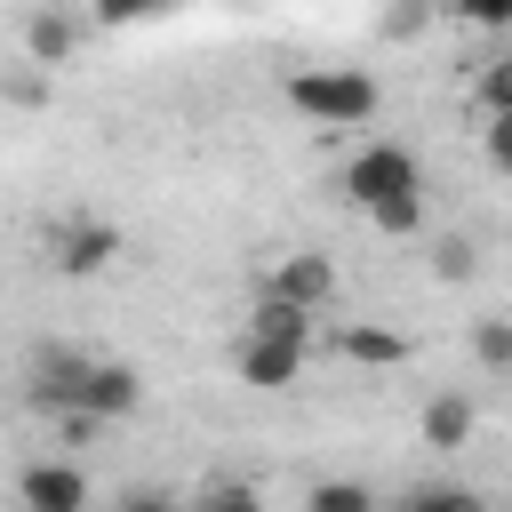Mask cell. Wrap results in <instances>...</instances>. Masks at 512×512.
<instances>
[{
    "label": "cell",
    "mask_w": 512,
    "mask_h": 512,
    "mask_svg": "<svg viewBox=\"0 0 512 512\" xmlns=\"http://www.w3.org/2000/svg\"><path fill=\"white\" fill-rule=\"evenodd\" d=\"M280 96L328 136V128H368L376 112H384V88L360 72V64H296L288 80H280Z\"/></svg>",
    "instance_id": "6da1fadb"
},
{
    "label": "cell",
    "mask_w": 512,
    "mask_h": 512,
    "mask_svg": "<svg viewBox=\"0 0 512 512\" xmlns=\"http://www.w3.org/2000/svg\"><path fill=\"white\" fill-rule=\"evenodd\" d=\"M392 192H424L416 152H408V144H360V152H352V168H344V200L368 216V208H376V200H392Z\"/></svg>",
    "instance_id": "7a4b0ae2"
},
{
    "label": "cell",
    "mask_w": 512,
    "mask_h": 512,
    "mask_svg": "<svg viewBox=\"0 0 512 512\" xmlns=\"http://www.w3.org/2000/svg\"><path fill=\"white\" fill-rule=\"evenodd\" d=\"M112 256H128V240H120V224H104V216H64V224L48 232V272H64V280H96Z\"/></svg>",
    "instance_id": "3957f363"
},
{
    "label": "cell",
    "mask_w": 512,
    "mask_h": 512,
    "mask_svg": "<svg viewBox=\"0 0 512 512\" xmlns=\"http://www.w3.org/2000/svg\"><path fill=\"white\" fill-rule=\"evenodd\" d=\"M88 352H64V344H48L40 360H32V376H24V400L40 408V416H72L80 408V392H88Z\"/></svg>",
    "instance_id": "277c9868"
},
{
    "label": "cell",
    "mask_w": 512,
    "mask_h": 512,
    "mask_svg": "<svg viewBox=\"0 0 512 512\" xmlns=\"http://www.w3.org/2000/svg\"><path fill=\"white\" fill-rule=\"evenodd\" d=\"M80 40H88V16H64V8H32L24 16V64H40V72H72Z\"/></svg>",
    "instance_id": "5b68a950"
},
{
    "label": "cell",
    "mask_w": 512,
    "mask_h": 512,
    "mask_svg": "<svg viewBox=\"0 0 512 512\" xmlns=\"http://www.w3.org/2000/svg\"><path fill=\"white\" fill-rule=\"evenodd\" d=\"M16 496H24V512H88V472L64 456H40V464H24Z\"/></svg>",
    "instance_id": "8992f818"
},
{
    "label": "cell",
    "mask_w": 512,
    "mask_h": 512,
    "mask_svg": "<svg viewBox=\"0 0 512 512\" xmlns=\"http://www.w3.org/2000/svg\"><path fill=\"white\" fill-rule=\"evenodd\" d=\"M264 296H288V304H304V312H320V304L336 296V264H328L320 248H288V256L272 264V280H264Z\"/></svg>",
    "instance_id": "52a82bcc"
},
{
    "label": "cell",
    "mask_w": 512,
    "mask_h": 512,
    "mask_svg": "<svg viewBox=\"0 0 512 512\" xmlns=\"http://www.w3.org/2000/svg\"><path fill=\"white\" fill-rule=\"evenodd\" d=\"M304 344H272V336H240V352H232V368H240V384H256V392H288L296 376H304Z\"/></svg>",
    "instance_id": "ba28073f"
},
{
    "label": "cell",
    "mask_w": 512,
    "mask_h": 512,
    "mask_svg": "<svg viewBox=\"0 0 512 512\" xmlns=\"http://www.w3.org/2000/svg\"><path fill=\"white\" fill-rule=\"evenodd\" d=\"M80 408H88L96 424H120V416H136V408H144V376H136L128 360H96V368H88Z\"/></svg>",
    "instance_id": "9c48e42d"
},
{
    "label": "cell",
    "mask_w": 512,
    "mask_h": 512,
    "mask_svg": "<svg viewBox=\"0 0 512 512\" xmlns=\"http://www.w3.org/2000/svg\"><path fill=\"white\" fill-rule=\"evenodd\" d=\"M336 352H344L352 368H400V360H408V336H400V328H376V320H344V328H336Z\"/></svg>",
    "instance_id": "30bf717a"
},
{
    "label": "cell",
    "mask_w": 512,
    "mask_h": 512,
    "mask_svg": "<svg viewBox=\"0 0 512 512\" xmlns=\"http://www.w3.org/2000/svg\"><path fill=\"white\" fill-rule=\"evenodd\" d=\"M312 320H320V312H304V304H288V296H256L240 336H272V344H304V352H312Z\"/></svg>",
    "instance_id": "8fae6325"
},
{
    "label": "cell",
    "mask_w": 512,
    "mask_h": 512,
    "mask_svg": "<svg viewBox=\"0 0 512 512\" xmlns=\"http://www.w3.org/2000/svg\"><path fill=\"white\" fill-rule=\"evenodd\" d=\"M416 424H424V448H464L472 440V400L464 392H432Z\"/></svg>",
    "instance_id": "7c38bea8"
},
{
    "label": "cell",
    "mask_w": 512,
    "mask_h": 512,
    "mask_svg": "<svg viewBox=\"0 0 512 512\" xmlns=\"http://www.w3.org/2000/svg\"><path fill=\"white\" fill-rule=\"evenodd\" d=\"M368 224H376L384 240H416V232H424V192H392V200H376Z\"/></svg>",
    "instance_id": "4fadbf2b"
},
{
    "label": "cell",
    "mask_w": 512,
    "mask_h": 512,
    "mask_svg": "<svg viewBox=\"0 0 512 512\" xmlns=\"http://www.w3.org/2000/svg\"><path fill=\"white\" fill-rule=\"evenodd\" d=\"M472 104H480V120L512 112V48H504V56H488V64L472 72Z\"/></svg>",
    "instance_id": "5bb4252c"
},
{
    "label": "cell",
    "mask_w": 512,
    "mask_h": 512,
    "mask_svg": "<svg viewBox=\"0 0 512 512\" xmlns=\"http://www.w3.org/2000/svg\"><path fill=\"white\" fill-rule=\"evenodd\" d=\"M304 512H384V504H376V488H368V480H312Z\"/></svg>",
    "instance_id": "9a60e30c"
},
{
    "label": "cell",
    "mask_w": 512,
    "mask_h": 512,
    "mask_svg": "<svg viewBox=\"0 0 512 512\" xmlns=\"http://www.w3.org/2000/svg\"><path fill=\"white\" fill-rule=\"evenodd\" d=\"M392 512H488L472 488H456V480H432V488H408Z\"/></svg>",
    "instance_id": "2e32d148"
},
{
    "label": "cell",
    "mask_w": 512,
    "mask_h": 512,
    "mask_svg": "<svg viewBox=\"0 0 512 512\" xmlns=\"http://www.w3.org/2000/svg\"><path fill=\"white\" fill-rule=\"evenodd\" d=\"M48 88H56V72H40V64L0 72V104H16V112H40V104H48Z\"/></svg>",
    "instance_id": "e0dca14e"
},
{
    "label": "cell",
    "mask_w": 512,
    "mask_h": 512,
    "mask_svg": "<svg viewBox=\"0 0 512 512\" xmlns=\"http://www.w3.org/2000/svg\"><path fill=\"white\" fill-rule=\"evenodd\" d=\"M472 360L488 376H512V320H472Z\"/></svg>",
    "instance_id": "ac0fdd59"
},
{
    "label": "cell",
    "mask_w": 512,
    "mask_h": 512,
    "mask_svg": "<svg viewBox=\"0 0 512 512\" xmlns=\"http://www.w3.org/2000/svg\"><path fill=\"white\" fill-rule=\"evenodd\" d=\"M168 8H176V0H96L88 24H112V32H120V24H152V16H168Z\"/></svg>",
    "instance_id": "d6986e66"
},
{
    "label": "cell",
    "mask_w": 512,
    "mask_h": 512,
    "mask_svg": "<svg viewBox=\"0 0 512 512\" xmlns=\"http://www.w3.org/2000/svg\"><path fill=\"white\" fill-rule=\"evenodd\" d=\"M440 8L472 32H512V0H440Z\"/></svg>",
    "instance_id": "ffe728a7"
},
{
    "label": "cell",
    "mask_w": 512,
    "mask_h": 512,
    "mask_svg": "<svg viewBox=\"0 0 512 512\" xmlns=\"http://www.w3.org/2000/svg\"><path fill=\"white\" fill-rule=\"evenodd\" d=\"M184 512H264V496H256V488H240V480H216V488H200Z\"/></svg>",
    "instance_id": "44dd1931"
},
{
    "label": "cell",
    "mask_w": 512,
    "mask_h": 512,
    "mask_svg": "<svg viewBox=\"0 0 512 512\" xmlns=\"http://www.w3.org/2000/svg\"><path fill=\"white\" fill-rule=\"evenodd\" d=\"M472 264H480V248H472L464 232H448V240H432V272H440V280H472Z\"/></svg>",
    "instance_id": "7402d4cb"
},
{
    "label": "cell",
    "mask_w": 512,
    "mask_h": 512,
    "mask_svg": "<svg viewBox=\"0 0 512 512\" xmlns=\"http://www.w3.org/2000/svg\"><path fill=\"white\" fill-rule=\"evenodd\" d=\"M376 24H384V40H416V32L432 24V0H392Z\"/></svg>",
    "instance_id": "603a6c76"
},
{
    "label": "cell",
    "mask_w": 512,
    "mask_h": 512,
    "mask_svg": "<svg viewBox=\"0 0 512 512\" xmlns=\"http://www.w3.org/2000/svg\"><path fill=\"white\" fill-rule=\"evenodd\" d=\"M480 152H488V168H496V176L512 168V112H496V120H480Z\"/></svg>",
    "instance_id": "cb8c5ba5"
},
{
    "label": "cell",
    "mask_w": 512,
    "mask_h": 512,
    "mask_svg": "<svg viewBox=\"0 0 512 512\" xmlns=\"http://www.w3.org/2000/svg\"><path fill=\"white\" fill-rule=\"evenodd\" d=\"M96 432H104V424H96L88 408H72V416H56V448H88Z\"/></svg>",
    "instance_id": "d4e9b609"
},
{
    "label": "cell",
    "mask_w": 512,
    "mask_h": 512,
    "mask_svg": "<svg viewBox=\"0 0 512 512\" xmlns=\"http://www.w3.org/2000/svg\"><path fill=\"white\" fill-rule=\"evenodd\" d=\"M120 512H184V504H168V496H128Z\"/></svg>",
    "instance_id": "484cf974"
}]
</instances>
